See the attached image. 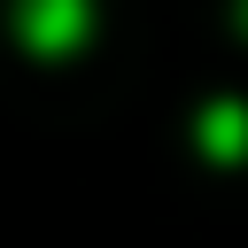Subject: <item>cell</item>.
<instances>
[{"label": "cell", "mask_w": 248, "mask_h": 248, "mask_svg": "<svg viewBox=\"0 0 248 248\" xmlns=\"http://www.w3.org/2000/svg\"><path fill=\"white\" fill-rule=\"evenodd\" d=\"M93 31V0H16V39L31 54H70Z\"/></svg>", "instance_id": "cell-1"}, {"label": "cell", "mask_w": 248, "mask_h": 248, "mask_svg": "<svg viewBox=\"0 0 248 248\" xmlns=\"http://www.w3.org/2000/svg\"><path fill=\"white\" fill-rule=\"evenodd\" d=\"M194 132H202V155H217V163H240L248 155V108L240 101H209Z\"/></svg>", "instance_id": "cell-2"}, {"label": "cell", "mask_w": 248, "mask_h": 248, "mask_svg": "<svg viewBox=\"0 0 248 248\" xmlns=\"http://www.w3.org/2000/svg\"><path fill=\"white\" fill-rule=\"evenodd\" d=\"M240 31H248V0H240Z\"/></svg>", "instance_id": "cell-3"}]
</instances>
